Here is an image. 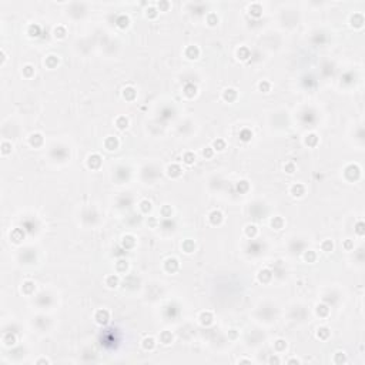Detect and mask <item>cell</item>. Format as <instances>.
Here are the masks:
<instances>
[{"mask_svg": "<svg viewBox=\"0 0 365 365\" xmlns=\"http://www.w3.org/2000/svg\"><path fill=\"white\" fill-rule=\"evenodd\" d=\"M110 320V315H108V311L107 310H99L96 312V321L100 325H106Z\"/></svg>", "mask_w": 365, "mask_h": 365, "instance_id": "cell-1", "label": "cell"}, {"mask_svg": "<svg viewBox=\"0 0 365 365\" xmlns=\"http://www.w3.org/2000/svg\"><path fill=\"white\" fill-rule=\"evenodd\" d=\"M87 164H89L90 168H99L100 164H101V157L99 154H91L87 160Z\"/></svg>", "mask_w": 365, "mask_h": 365, "instance_id": "cell-2", "label": "cell"}, {"mask_svg": "<svg viewBox=\"0 0 365 365\" xmlns=\"http://www.w3.org/2000/svg\"><path fill=\"white\" fill-rule=\"evenodd\" d=\"M291 194L294 197H303L304 194H305V187H304L303 184H294L291 187Z\"/></svg>", "mask_w": 365, "mask_h": 365, "instance_id": "cell-3", "label": "cell"}, {"mask_svg": "<svg viewBox=\"0 0 365 365\" xmlns=\"http://www.w3.org/2000/svg\"><path fill=\"white\" fill-rule=\"evenodd\" d=\"M166 270L170 273H176L178 270V261L176 258H168L166 261Z\"/></svg>", "mask_w": 365, "mask_h": 365, "instance_id": "cell-4", "label": "cell"}, {"mask_svg": "<svg viewBox=\"0 0 365 365\" xmlns=\"http://www.w3.org/2000/svg\"><path fill=\"white\" fill-rule=\"evenodd\" d=\"M210 221H211V224H214V225L220 224V223L223 221V214L220 213V211H213V213L210 214Z\"/></svg>", "mask_w": 365, "mask_h": 365, "instance_id": "cell-5", "label": "cell"}, {"mask_svg": "<svg viewBox=\"0 0 365 365\" xmlns=\"http://www.w3.org/2000/svg\"><path fill=\"white\" fill-rule=\"evenodd\" d=\"M104 144H106V148L107 150H116L118 146V141L116 137H108V138H106V141H104Z\"/></svg>", "mask_w": 365, "mask_h": 365, "instance_id": "cell-6", "label": "cell"}, {"mask_svg": "<svg viewBox=\"0 0 365 365\" xmlns=\"http://www.w3.org/2000/svg\"><path fill=\"white\" fill-rule=\"evenodd\" d=\"M167 171H168L170 177H178V176H181V168L177 164H171V166L167 168Z\"/></svg>", "mask_w": 365, "mask_h": 365, "instance_id": "cell-7", "label": "cell"}, {"mask_svg": "<svg viewBox=\"0 0 365 365\" xmlns=\"http://www.w3.org/2000/svg\"><path fill=\"white\" fill-rule=\"evenodd\" d=\"M236 97H237V91L234 89H227L223 93V99L227 100V101H232Z\"/></svg>", "mask_w": 365, "mask_h": 365, "instance_id": "cell-8", "label": "cell"}, {"mask_svg": "<svg viewBox=\"0 0 365 365\" xmlns=\"http://www.w3.org/2000/svg\"><path fill=\"white\" fill-rule=\"evenodd\" d=\"M185 56H187L188 59H197V57H198V49H197L196 46H190V47H187V50H185Z\"/></svg>", "mask_w": 365, "mask_h": 365, "instance_id": "cell-9", "label": "cell"}, {"mask_svg": "<svg viewBox=\"0 0 365 365\" xmlns=\"http://www.w3.org/2000/svg\"><path fill=\"white\" fill-rule=\"evenodd\" d=\"M106 284H107V287L116 288L118 285V277L117 275H108L106 278Z\"/></svg>", "mask_w": 365, "mask_h": 365, "instance_id": "cell-10", "label": "cell"}, {"mask_svg": "<svg viewBox=\"0 0 365 365\" xmlns=\"http://www.w3.org/2000/svg\"><path fill=\"white\" fill-rule=\"evenodd\" d=\"M200 321H201V324L203 325H210L211 322H213V315H211V312H203L201 314V317H200Z\"/></svg>", "mask_w": 365, "mask_h": 365, "instance_id": "cell-11", "label": "cell"}, {"mask_svg": "<svg viewBox=\"0 0 365 365\" xmlns=\"http://www.w3.org/2000/svg\"><path fill=\"white\" fill-rule=\"evenodd\" d=\"M29 141H30V144H32V146H34V147H39V146L43 143V137H41L40 134H32Z\"/></svg>", "mask_w": 365, "mask_h": 365, "instance_id": "cell-12", "label": "cell"}, {"mask_svg": "<svg viewBox=\"0 0 365 365\" xmlns=\"http://www.w3.org/2000/svg\"><path fill=\"white\" fill-rule=\"evenodd\" d=\"M184 93H185V96H188V97L196 96V93H197V87H196V86H194V84H191V83H188V84L184 87Z\"/></svg>", "mask_w": 365, "mask_h": 365, "instance_id": "cell-13", "label": "cell"}, {"mask_svg": "<svg viewBox=\"0 0 365 365\" xmlns=\"http://www.w3.org/2000/svg\"><path fill=\"white\" fill-rule=\"evenodd\" d=\"M123 96L127 100H133L134 97H136V90H134L133 87H125V89L123 90Z\"/></svg>", "mask_w": 365, "mask_h": 365, "instance_id": "cell-14", "label": "cell"}, {"mask_svg": "<svg viewBox=\"0 0 365 365\" xmlns=\"http://www.w3.org/2000/svg\"><path fill=\"white\" fill-rule=\"evenodd\" d=\"M237 56H238L240 60H247L248 57H250V50H248L247 47H240L238 52H237Z\"/></svg>", "mask_w": 365, "mask_h": 365, "instance_id": "cell-15", "label": "cell"}, {"mask_svg": "<svg viewBox=\"0 0 365 365\" xmlns=\"http://www.w3.org/2000/svg\"><path fill=\"white\" fill-rule=\"evenodd\" d=\"M11 240L15 241V243H19V241H22L23 240V237H24V234H23V231L22 230H19V228H16L15 231L11 232Z\"/></svg>", "mask_w": 365, "mask_h": 365, "instance_id": "cell-16", "label": "cell"}, {"mask_svg": "<svg viewBox=\"0 0 365 365\" xmlns=\"http://www.w3.org/2000/svg\"><path fill=\"white\" fill-rule=\"evenodd\" d=\"M116 125H117V129L120 130H124L127 125H129V120L124 117V116H121V117H118L117 120H116Z\"/></svg>", "mask_w": 365, "mask_h": 365, "instance_id": "cell-17", "label": "cell"}, {"mask_svg": "<svg viewBox=\"0 0 365 365\" xmlns=\"http://www.w3.org/2000/svg\"><path fill=\"white\" fill-rule=\"evenodd\" d=\"M160 339H161L163 344H166V345H168L171 341H173V335H171V332L168 331H164L161 332V335H160Z\"/></svg>", "mask_w": 365, "mask_h": 365, "instance_id": "cell-18", "label": "cell"}, {"mask_svg": "<svg viewBox=\"0 0 365 365\" xmlns=\"http://www.w3.org/2000/svg\"><path fill=\"white\" fill-rule=\"evenodd\" d=\"M134 237L133 236H125L124 238H123V247L124 248H131L134 245Z\"/></svg>", "mask_w": 365, "mask_h": 365, "instance_id": "cell-19", "label": "cell"}, {"mask_svg": "<svg viewBox=\"0 0 365 365\" xmlns=\"http://www.w3.org/2000/svg\"><path fill=\"white\" fill-rule=\"evenodd\" d=\"M270 278H271V273H270L268 270H262V271H260L258 274V280L262 281V282H268Z\"/></svg>", "mask_w": 365, "mask_h": 365, "instance_id": "cell-20", "label": "cell"}, {"mask_svg": "<svg viewBox=\"0 0 365 365\" xmlns=\"http://www.w3.org/2000/svg\"><path fill=\"white\" fill-rule=\"evenodd\" d=\"M154 345H155V342H154V339H153L151 337H147V338L143 339V347H144V350H153V348H154Z\"/></svg>", "mask_w": 365, "mask_h": 365, "instance_id": "cell-21", "label": "cell"}, {"mask_svg": "<svg viewBox=\"0 0 365 365\" xmlns=\"http://www.w3.org/2000/svg\"><path fill=\"white\" fill-rule=\"evenodd\" d=\"M250 15H253V16H260L261 15V6H260L258 3H254V4H251L250 6Z\"/></svg>", "mask_w": 365, "mask_h": 365, "instance_id": "cell-22", "label": "cell"}, {"mask_svg": "<svg viewBox=\"0 0 365 365\" xmlns=\"http://www.w3.org/2000/svg\"><path fill=\"white\" fill-rule=\"evenodd\" d=\"M39 34H40V27L37 26V24H30L29 26V36L37 37Z\"/></svg>", "mask_w": 365, "mask_h": 365, "instance_id": "cell-23", "label": "cell"}, {"mask_svg": "<svg viewBox=\"0 0 365 365\" xmlns=\"http://www.w3.org/2000/svg\"><path fill=\"white\" fill-rule=\"evenodd\" d=\"M328 335H329V329L325 328V327H321V328L318 329V332H317V337L318 338H321V339H327L328 338Z\"/></svg>", "mask_w": 365, "mask_h": 365, "instance_id": "cell-24", "label": "cell"}, {"mask_svg": "<svg viewBox=\"0 0 365 365\" xmlns=\"http://www.w3.org/2000/svg\"><path fill=\"white\" fill-rule=\"evenodd\" d=\"M251 137H253V133H251L250 130H247V129H244V130H241V133H240V138L243 141H250L251 140Z\"/></svg>", "mask_w": 365, "mask_h": 365, "instance_id": "cell-25", "label": "cell"}, {"mask_svg": "<svg viewBox=\"0 0 365 365\" xmlns=\"http://www.w3.org/2000/svg\"><path fill=\"white\" fill-rule=\"evenodd\" d=\"M282 224H284V221H282V218L281 217H274L273 221H271V225H273L275 230L282 228Z\"/></svg>", "mask_w": 365, "mask_h": 365, "instance_id": "cell-26", "label": "cell"}, {"mask_svg": "<svg viewBox=\"0 0 365 365\" xmlns=\"http://www.w3.org/2000/svg\"><path fill=\"white\" fill-rule=\"evenodd\" d=\"M117 26L121 27V29L127 27L129 26V17H127V16H120V17L117 19Z\"/></svg>", "mask_w": 365, "mask_h": 365, "instance_id": "cell-27", "label": "cell"}, {"mask_svg": "<svg viewBox=\"0 0 365 365\" xmlns=\"http://www.w3.org/2000/svg\"><path fill=\"white\" fill-rule=\"evenodd\" d=\"M3 342L6 344V345H15L16 344V337L11 335V334H6L3 338Z\"/></svg>", "mask_w": 365, "mask_h": 365, "instance_id": "cell-28", "label": "cell"}, {"mask_svg": "<svg viewBox=\"0 0 365 365\" xmlns=\"http://www.w3.org/2000/svg\"><path fill=\"white\" fill-rule=\"evenodd\" d=\"M305 143L308 144V146H315V144L318 143V137L315 136V134H310V136H307V138H305Z\"/></svg>", "mask_w": 365, "mask_h": 365, "instance_id": "cell-29", "label": "cell"}, {"mask_svg": "<svg viewBox=\"0 0 365 365\" xmlns=\"http://www.w3.org/2000/svg\"><path fill=\"white\" fill-rule=\"evenodd\" d=\"M214 150H218V151H221V150H224L225 148V143L224 140H221V138H217V140L214 141Z\"/></svg>", "mask_w": 365, "mask_h": 365, "instance_id": "cell-30", "label": "cell"}, {"mask_svg": "<svg viewBox=\"0 0 365 365\" xmlns=\"http://www.w3.org/2000/svg\"><path fill=\"white\" fill-rule=\"evenodd\" d=\"M321 247H322V251H325V253H329V251H332L334 244H332L331 240H325L324 243L321 244Z\"/></svg>", "mask_w": 365, "mask_h": 365, "instance_id": "cell-31", "label": "cell"}, {"mask_svg": "<svg viewBox=\"0 0 365 365\" xmlns=\"http://www.w3.org/2000/svg\"><path fill=\"white\" fill-rule=\"evenodd\" d=\"M183 248H184L185 253H193L194 251V248H196V245H194V243L190 240H187L184 244H183Z\"/></svg>", "mask_w": 365, "mask_h": 365, "instance_id": "cell-32", "label": "cell"}, {"mask_svg": "<svg viewBox=\"0 0 365 365\" xmlns=\"http://www.w3.org/2000/svg\"><path fill=\"white\" fill-rule=\"evenodd\" d=\"M57 63H59V59H57L56 56H49L47 60H46V64H47L50 69H53V67H54Z\"/></svg>", "mask_w": 365, "mask_h": 365, "instance_id": "cell-33", "label": "cell"}, {"mask_svg": "<svg viewBox=\"0 0 365 365\" xmlns=\"http://www.w3.org/2000/svg\"><path fill=\"white\" fill-rule=\"evenodd\" d=\"M33 290H34V284L32 281H26V282L23 284V291L26 292V294H30Z\"/></svg>", "mask_w": 365, "mask_h": 365, "instance_id": "cell-34", "label": "cell"}, {"mask_svg": "<svg viewBox=\"0 0 365 365\" xmlns=\"http://www.w3.org/2000/svg\"><path fill=\"white\" fill-rule=\"evenodd\" d=\"M194 161H196V155L193 154V153H185L184 154V163L185 164L190 166V164H193Z\"/></svg>", "mask_w": 365, "mask_h": 365, "instance_id": "cell-35", "label": "cell"}, {"mask_svg": "<svg viewBox=\"0 0 365 365\" xmlns=\"http://www.w3.org/2000/svg\"><path fill=\"white\" fill-rule=\"evenodd\" d=\"M317 312H318V315L324 317V315H327V314H328V307L324 305V304H321V305L317 307Z\"/></svg>", "mask_w": 365, "mask_h": 365, "instance_id": "cell-36", "label": "cell"}, {"mask_svg": "<svg viewBox=\"0 0 365 365\" xmlns=\"http://www.w3.org/2000/svg\"><path fill=\"white\" fill-rule=\"evenodd\" d=\"M54 36L59 37V39H63V37L66 36V30H64V27H62V26L56 27L54 29Z\"/></svg>", "mask_w": 365, "mask_h": 365, "instance_id": "cell-37", "label": "cell"}, {"mask_svg": "<svg viewBox=\"0 0 365 365\" xmlns=\"http://www.w3.org/2000/svg\"><path fill=\"white\" fill-rule=\"evenodd\" d=\"M140 207H141V211H144V213H148V211L151 210V203H150V201H147V200H144V201H141Z\"/></svg>", "mask_w": 365, "mask_h": 365, "instance_id": "cell-38", "label": "cell"}, {"mask_svg": "<svg viewBox=\"0 0 365 365\" xmlns=\"http://www.w3.org/2000/svg\"><path fill=\"white\" fill-rule=\"evenodd\" d=\"M245 232H247L248 237H254L255 234H257V227H255V225H247Z\"/></svg>", "mask_w": 365, "mask_h": 365, "instance_id": "cell-39", "label": "cell"}, {"mask_svg": "<svg viewBox=\"0 0 365 365\" xmlns=\"http://www.w3.org/2000/svg\"><path fill=\"white\" fill-rule=\"evenodd\" d=\"M304 258H305V261H308V262H314L315 261V253H314V251H308V253H305Z\"/></svg>", "mask_w": 365, "mask_h": 365, "instance_id": "cell-40", "label": "cell"}, {"mask_svg": "<svg viewBox=\"0 0 365 365\" xmlns=\"http://www.w3.org/2000/svg\"><path fill=\"white\" fill-rule=\"evenodd\" d=\"M258 87H260V90H261V91L267 93L270 90V83H268V81H261V83L258 84Z\"/></svg>", "mask_w": 365, "mask_h": 365, "instance_id": "cell-41", "label": "cell"}, {"mask_svg": "<svg viewBox=\"0 0 365 365\" xmlns=\"http://www.w3.org/2000/svg\"><path fill=\"white\" fill-rule=\"evenodd\" d=\"M284 170L287 171L288 174H292V173L295 171V166L292 164V163H287V164L284 166Z\"/></svg>", "mask_w": 365, "mask_h": 365, "instance_id": "cell-42", "label": "cell"}, {"mask_svg": "<svg viewBox=\"0 0 365 365\" xmlns=\"http://www.w3.org/2000/svg\"><path fill=\"white\" fill-rule=\"evenodd\" d=\"M285 347H287V344H285V341H282V339H278V341L275 342V348L278 351H282Z\"/></svg>", "mask_w": 365, "mask_h": 365, "instance_id": "cell-43", "label": "cell"}, {"mask_svg": "<svg viewBox=\"0 0 365 365\" xmlns=\"http://www.w3.org/2000/svg\"><path fill=\"white\" fill-rule=\"evenodd\" d=\"M203 155L206 157V159H211L213 157V148L211 147H207L203 150Z\"/></svg>", "mask_w": 365, "mask_h": 365, "instance_id": "cell-44", "label": "cell"}, {"mask_svg": "<svg viewBox=\"0 0 365 365\" xmlns=\"http://www.w3.org/2000/svg\"><path fill=\"white\" fill-rule=\"evenodd\" d=\"M10 148H11V146L7 141H4V143L2 144V153H3V154H7V153L10 151Z\"/></svg>", "mask_w": 365, "mask_h": 365, "instance_id": "cell-45", "label": "cell"}, {"mask_svg": "<svg viewBox=\"0 0 365 365\" xmlns=\"http://www.w3.org/2000/svg\"><path fill=\"white\" fill-rule=\"evenodd\" d=\"M23 71H24V76L26 77H30L32 74H33V71H34V69L32 66H26L24 69H23Z\"/></svg>", "mask_w": 365, "mask_h": 365, "instance_id": "cell-46", "label": "cell"}, {"mask_svg": "<svg viewBox=\"0 0 365 365\" xmlns=\"http://www.w3.org/2000/svg\"><path fill=\"white\" fill-rule=\"evenodd\" d=\"M357 232L359 234V236H364V232H365V231H364V223L359 221V223L357 224Z\"/></svg>", "mask_w": 365, "mask_h": 365, "instance_id": "cell-47", "label": "cell"}, {"mask_svg": "<svg viewBox=\"0 0 365 365\" xmlns=\"http://www.w3.org/2000/svg\"><path fill=\"white\" fill-rule=\"evenodd\" d=\"M147 16L148 17H155L157 16V10L154 7H148L147 9Z\"/></svg>", "mask_w": 365, "mask_h": 365, "instance_id": "cell-48", "label": "cell"}, {"mask_svg": "<svg viewBox=\"0 0 365 365\" xmlns=\"http://www.w3.org/2000/svg\"><path fill=\"white\" fill-rule=\"evenodd\" d=\"M247 188H248L247 181H241L240 184H238V190H240V191H247Z\"/></svg>", "mask_w": 365, "mask_h": 365, "instance_id": "cell-49", "label": "cell"}, {"mask_svg": "<svg viewBox=\"0 0 365 365\" xmlns=\"http://www.w3.org/2000/svg\"><path fill=\"white\" fill-rule=\"evenodd\" d=\"M171 213H173V210H171L170 207H164V208H163V215H164V217H171Z\"/></svg>", "mask_w": 365, "mask_h": 365, "instance_id": "cell-50", "label": "cell"}, {"mask_svg": "<svg viewBox=\"0 0 365 365\" xmlns=\"http://www.w3.org/2000/svg\"><path fill=\"white\" fill-rule=\"evenodd\" d=\"M117 268L120 270V271H124V270L127 268V262L123 261V260H121V261H118L117 262Z\"/></svg>", "mask_w": 365, "mask_h": 365, "instance_id": "cell-51", "label": "cell"}, {"mask_svg": "<svg viewBox=\"0 0 365 365\" xmlns=\"http://www.w3.org/2000/svg\"><path fill=\"white\" fill-rule=\"evenodd\" d=\"M217 22H218V19H217V16H215V15H210V16H208V23H210L211 26H213V24H215Z\"/></svg>", "mask_w": 365, "mask_h": 365, "instance_id": "cell-52", "label": "cell"}, {"mask_svg": "<svg viewBox=\"0 0 365 365\" xmlns=\"http://www.w3.org/2000/svg\"><path fill=\"white\" fill-rule=\"evenodd\" d=\"M341 354H342V352H337V358H335V362H337V364H339L341 361H345V357L341 358Z\"/></svg>", "mask_w": 365, "mask_h": 365, "instance_id": "cell-53", "label": "cell"}, {"mask_svg": "<svg viewBox=\"0 0 365 365\" xmlns=\"http://www.w3.org/2000/svg\"><path fill=\"white\" fill-rule=\"evenodd\" d=\"M344 247L347 248V250H351V248H352V243H351L350 240H347L345 243H344Z\"/></svg>", "mask_w": 365, "mask_h": 365, "instance_id": "cell-54", "label": "cell"}, {"mask_svg": "<svg viewBox=\"0 0 365 365\" xmlns=\"http://www.w3.org/2000/svg\"><path fill=\"white\" fill-rule=\"evenodd\" d=\"M270 362H271V364H273V362L278 364V362H280V359H278V358H275V357H271V358H270Z\"/></svg>", "mask_w": 365, "mask_h": 365, "instance_id": "cell-55", "label": "cell"}, {"mask_svg": "<svg viewBox=\"0 0 365 365\" xmlns=\"http://www.w3.org/2000/svg\"><path fill=\"white\" fill-rule=\"evenodd\" d=\"M161 6V7H164V9H167L168 7V3H166V2H163V3H159V7Z\"/></svg>", "mask_w": 365, "mask_h": 365, "instance_id": "cell-56", "label": "cell"}, {"mask_svg": "<svg viewBox=\"0 0 365 365\" xmlns=\"http://www.w3.org/2000/svg\"><path fill=\"white\" fill-rule=\"evenodd\" d=\"M37 364H49V359H39Z\"/></svg>", "mask_w": 365, "mask_h": 365, "instance_id": "cell-57", "label": "cell"}, {"mask_svg": "<svg viewBox=\"0 0 365 365\" xmlns=\"http://www.w3.org/2000/svg\"><path fill=\"white\" fill-rule=\"evenodd\" d=\"M238 362H251V361H250V359H240Z\"/></svg>", "mask_w": 365, "mask_h": 365, "instance_id": "cell-58", "label": "cell"}]
</instances>
